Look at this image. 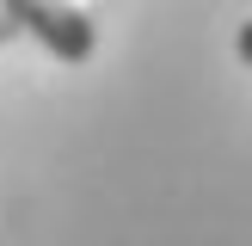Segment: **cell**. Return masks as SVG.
<instances>
[{
	"instance_id": "obj_1",
	"label": "cell",
	"mask_w": 252,
	"mask_h": 246,
	"mask_svg": "<svg viewBox=\"0 0 252 246\" xmlns=\"http://www.w3.org/2000/svg\"><path fill=\"white\" fill-rule=\"evenodd\" d=\"M0 12L25 37H37L56 62H93V49H98V25L74 0H0Z\"/></svg>"
},
{
	"instance_id": "obj_2",
	"label": "cell",
	"mask_w": 252,
	"mask_h": 246,
	"mask_svg": "<svg viewBox=\"0 0 252 246\" xmlns=\"http://www.w3.org/2000/svg\"><path fill=\"white\" fill-rule=\"evenodd\" d=\"M234 49H240V62H246V68H252V19L240 25V31H234Z\"/></svg>"
},
{
	"instance_id": "obj_3",
	"label": "cell",
	"mask_w": 252,
	"mask_h": 246,
	"mask_svg": "<svg viewBox=\"0 0 252 246\" xmlns=\"http://www.w3.org/2000/svg\"><path fill=\"white\" fill-rule=\"evenodd\" d=\"M12 37H25V31H19V25L6 19V12H0V43H12Z\"/></svg>"
}]
</instances>
